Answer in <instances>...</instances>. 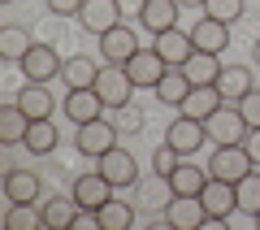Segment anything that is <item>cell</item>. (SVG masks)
Returning <instances> with one entry per match:
<instances>
[{"label":"cell","instance_id":"obj_1","mask_svg":"<svg viewBox=\"0 0 260 230\" xmlns=\"http://www.w3.org/2000/svg\"><path fill=\"white\" fill-rule=\"evenodd\" d=\"M251 169H256V161H251V152L243 143H217L213 157H208V174L225 178V183H239V178L251 174Z\"/></svg>","mask_w":260,"mask_h":230},{"label":"cell","instance_id":"obj_2","mask_svg":"<svg viewBox=\"0 0 260 230\" xmlns=\"http://www.w3.org/2000/svg\"><path fill=\"white\" fill-rule=\"evenodd\" d=\"M95 92H100V100L109 104V109H130V96L139 92V87L130 83L126 65H100V74H95Z\"/></svg>","mask_w":260,"mask_h":230},{"label":"cell","instance_id":"obj_3","mask_svg":"<svg viewBox=\"0 0 260 230\" xmlns=\"http://www.w3.org/2000/svg\"><path fill=\"white\" fill-rule=\"evenodd\" d=\"M18 65H22V74H26V83H52V78H61V70H65L61 52H56L52 44H35Z\"/></svg>","mask_w":260,"mask_h":230},{"label":"cell","instance_id":"obj_4","mask_svg":"<svg viewBox=\"0 0 260 230\" xmlns=\"http://www.w3.org/2000/svg\"><path fill=\"white\" fill-rule=\"evenodd\" d=\"M74 148L83 157H104L109 148H117V126L109 118H95V122H83L74 130Z\"/></svg>","mask_w":260,"mask_h":230},{"label":"cell","instance_id":"obj_5","mask_svg":"<svg viewBox=\"0 0 260 230\" xmlns=\"http://www.w3.org/2000/svg\"><path fill=\"white\" fill-rule=\"evenodd\" d=\"M200 200H204V209H208V221H230L234 213H239V191H234V183H225V178L208 174Z\"/></svg>","mask_w":260,"mask_h":230},{"label":"cell","instance_id":"obj_6","mask_svg":"<svg viewBox=\"0 0 260 230\" xmlns=\"http://www.w3.org/2000/svg\"><path fill=\"white\" fill-rule=\"evenodd\" d=\"M204 126H208V139H213V143H243V139H247V130H251L247 122H243L239 104H230V100H225L221 109L204 122Z\"/></svg>","mask_w":260,"mask_h":230},{"label":"cell","instance_id":"obj_7","mask_svg":"<svg viewBox=\"0 0 260 230\" xmlns=\"http://www.w3.org/2000/svg\"><path fill=\"white\" fill-rule=\"evenodd\" d=\"M95 169H100L104 178H109L113 187H135L139 183V161L130 157L126 148H109V152H104V157H95Z\"/></svg>","mask_w":260,"mask_h":230},{"label":"cell","instance_id":"obj_8","mask_svg":"<svg viewBox=\"0 0 260 230\" xmlns=\"http://www.w3.org/2000/svg\"><path fill=\"white\" fill-rule=\"evenodd\" d=\"M165 226L174 230H200L208 226V209L200 195H174V200L165 204Z\"/></svg>","mask_w":260,"mask_h":230},{"label":"cell","instance_id":"obj_9","mask_svg":"<svg viewBox=\"0 0 260 230\" xmlns=\"http://www.w3.org/2000/svg\"><path fill=\"white\" fill-rule=\"evenodd\" d=\"M113 191H117V187H113L109 178L100 174V169H91V174H78L74 187H70V195L78 200V209H87V213H95L104 200H113Z\"/></svg>","mask_w":260,"mask_h":230},{"label":"cell","instance_id":"obj_10","mask_svg":"<svg viewBox=\"0 0 260 230\" xmlns=\"http://www.w3.org/2000/svg\"><path fill=\"white\" fill-rule=\"evenodd\" d=\"M135 52H139V35H135L126 22H117L113 31H104V35H100V56L109 65H126Z\"/></svg>","mask_w":260,"mask_h":230},{"label":"cell","instance_id":"obj_11","mask_svg":"<svg viewBox=\"0 0 260 230\" xmlns=\"http://www.w3.org/2000/svg\"><path fill=\"white\" fill-rule=\"evenodd\" d=\"M65 118L74 122V126H83V122H95V118H104V109H109V104L100 100V92H95V87H74V92L65 96Z\"/></svg>","mask_w":260,"mask_h":230},{"label":"cell","instance_id":"obj_12","mask_svg":"<svg viewBox=\"0 0 260 230\" xmlns=\"http://www.w3.org/2000/svg\"><path fill=\"white\" fill-rule=\"evenodd\" d=\"M204 139H208V126H204V122H195V118H186V113H178L174 126L165 130V143H174L182 157L200 152V148H204Z\"/></svg>","mask_w":260,"mask_h":230},{"label":"cell","instance_id":"obj_13","mask_svg":"<svg viewBox=\"0 0 260 230\" xmlns=\"http://www.w3.org/2000/svg\"><path fill=\"white\" fill-rule=\"evenodd\" d=\"M165 70H169V65H165V56H160L156 48H139V52L126 61V74H130V83H135V87H156Z\"/></svg>","mask_w":260,"mask_h":230},{"label":"cell","instance_id":"obj_14","mask_svg":"<svg viewBox=\"0 0 260 230\" xmlns=\"http://www.w3.org/2000/svg\"><path fill=\"white\" fill-rule=\"evenodd\" d=\"M78 22H83L87 31H91L95 39L104 35V31H113L121 22V5L117 0H83V9H78Z\"/></svg>","mask_w":260,"mask_h":230},{"label":"cell","instance_id":"obj_15","mask_svg":"<svg viewBox=\"0 0 260 230\" xmlns=\"http://www.w3.org/2000/svg\"><path fill=\"white\" fill-rule=\"evenodd\" d=\"M178 13H182L178 0H139V26L152 31V35L174 31V26H178Z\"/></svg>","mask_w":260,"mask_h":230},{"label":"cell","instance_id":"obj_16","mask_svg":"<svg viewBox=\"0 0 260 230\" xmlns=\"http://www.w3.org/2000/svg\"><path fill=\"white\" fill-rule=\"evenodd\" d=\"M221 104L225 100H221V92H217V83H208V87H191L186 100L178 104V113H186V118H195V122H208Z\"/></svg>","mask_w":260,"mask_h":230},{"label":"cell","instance_id":"obj_17","mask_svg":"<svg viewBox=\"0 0 260 230\" xmlns=\"http://www.w3.org/2000/svg\"><path fill=\"white\" fill-rule=\"evenodd\" d=\"M152 48H156V52L165 56V65H186V56L195 52V39H191V31L174 26V31H160Z\"/></svg>","mask_w":260,"mask_h":230},{"label":"cell","instance_id":"obj_18","mask_svg":"<svg viewBox=\"0 0 260 230\" xmlns=\"http://www.w3.org/2000/svg\"><path fill=\"white\" fill-rule=\"evenodd\" d=\"M191 39H195L200 52H217V56H221L225 48H230V22L204 18V22H195V26H191Z\"/></svg>","mask_w":260,"mask_h":230},{"label":"cell","instance_id":"obj_19","mask_svg":"<svg viewBox=\"0 0 260 230\" xmlns=\"http://www.w3.org/2000/svg\"><path fill=\"white\" fill-rule=\"evenodd\" d=\"M251 87H256V83H251V70H247V65H221V74H217V92H221V100L239 104Z\"/></svg>","mask_w":260,"mask_h":230},{"label":"cell","instance_id":"obj_20","mask_svg":"<svg viewBox=\"0 0 260 230\" xmlns=\"http://www.w3.org/2000/svg\"><path fill=\"white\" fill-rule=\"evenodd\" d=\"M191 87H195V83L186 78V70H182V65H169V70L160 74V83L152 87V92H156V100H160V104H182Z\"/></svg>","mask_w":260,"mask_h":230},{"label":"cell","instance_id":"obj_21","mask_svg":"<svg viewBox=\"0 0 260 230\" xmlns=\"http://www.w3.org/2000/svg\"><path fill=\"white\" fill-rule=\"evenodd\" d=\"M78 217H83V209H78L74 195H52V200L44 204V226H52V230L78 226Z\"/></svg>","mask_w":260,"mask_h":230},{"label":"cell","instance_id":"obj_22","mask_svg":"<svg viewBox=\"0 0 260 230\" xmlns=\"http://www.w3.org/2000/svg\"><path fill=\"white\" fill-rule=\"evenodd\" d=\"M95 226H100V230H130V226H135V204L117 200V195L104 200L100 209H95Z\"/></svg>","mask_w":260,"mask_h":230},{"label":"cell","instance_id":"obj_23","mask_svg":"<svg viewBox=\"0 0 260 230\" xmlns=\"http://www.w3.org/2000/svg\"><path fill=\"white\" fill-rule=\"evenodd\" d=\"M5 195H9V204H35L39 174L35 169H9V174H5Z\"/></svg>","mask_w":260,"mask_h":230},{"label":"cell","instance_id":"obj_24","mask_svg":"<svg viewBox=\"0 0 260 230\" xmlns=\"http://www.w3.org/2000/svg\"><path fill=\"white\" fill-rule=\"evenodd\" d=\"M26 130H30V118H26V109H22L18 100L13 104H0V143H22L26 139Z\"/></svg>","mask_w":260,"mask_h":230},{"label":"cell","instance_id":"obj_25","mask_svg":"<svg viewBox=\"0 0 260 230\" xmlns=\"http://www.w3.org/2000/svg\"><path fill=\"white\" fill-rule=\"evenodd\" d=\"M18 104L26 109V118L35 122V118H52V109H56V100H52V92H48V83H26L18 92Z\"/></svg>","mask_w":260,"mask_h":230},{"label":"cell","instance_id":"obj_26","mask_svg":"<svg viewBox=\"0 0 260 230\" xmlns=\"http://www.w3.org/2000/svg\"><path fill=\"white\" fill-rule=\"evenodd\" d=\"M56 126H52V118H35L30 122V130H26V139H22V148H26L30 157H48V152H52L56 148Z\"/></svg>","mask_w":260,"mask_h":230},{"label":"cell","instance_id":"obj_27","mask_svg":"<svg viewBox=\"0 0 260 230\" xmlns=\"http://www.w3.org/2000/svg\"><path fill=\"white\" fill-rule=\"evenodd\" d=\"M208 183V169L195 165V161H182V165L169 174V187H174V195H200Z\"/></svg>","mask_w":260,"mask_h":230},{"label":"cell","instance_id":"obj_28","mask_svg":"<svg viewBox=\"0 0 260 230\" xmlns=\"http://www.w3.org/2000/svg\"><path fill=\"white\" fill-rule=\"evenodd\" d=\"M186 78H191L195 87H208V83H217V74H221V61H217V52H200L195 48L191 56H186Z\"/></svg>","mask_w":260,"mask_h":230},{"label":"cell","instance_id":"obj_29","mask_svg":"<svg viewBox=\"0 0 260 230\" xmlns=\"http://www.w3.org/2000/svg\"><path fill=\"white\" fill-rule=\"evenodd\" d=\"M95 74H100V61H91V56H70L61 70L65 87L74 92V87H95Z\"/></svg>","mask_w":260,"mask_h":230},{"label":"cell","instance_id":"obj_30","mask_svg":"<svg viewBox=\"0 0 260 230\" xmlns=\"http://www.w3.org/2000/svg\"><path fill=\"white\" fill-rule=\"evenodd\" d=\"M30 48H35V39L26 35V26H5L0 31V56L5 61H22Z\"/></svg>","mask_w":260,"mask_h":230},{"label":"cell","instance_id":"obj_31","mask_svg":"<svg viewBox=\"0 0 260 230\" xmlns=\"http://www.w3.org/2000/svg\"><path fill=\"white\" fill-rule=\"evenodd\" d=\"M234 191H239V213H243V217H256V213H260V174H256V169L243 174L239 183H234Z\"/></svg>","mask_w":260,"mask_h":230},{"label":"cell","instance_id":"obj_32","mask_svg":"<svg viewBox=\"0 0 260 230\" xmlns=\"http://www.w3.org/2000/svg\"><path fill=\"white\" fill-rule=\"evenodd\" d=\"M169 200H174V187H169V178H160V174H152V183L139 187V204L143 209H165Z\"/></svg>","mask_w":260,"mask_h":230},{"label":"cell","instance_id":"obj_33","mask_svg":"<svg viewBox=\"0 0 260 230\" xmlns=\"http://www.w3.org/2000/svg\"><path fill=\"white\" fill-rule=\"evenodd\" d=\"M9 230H35L44 226V209H35V204H9Z\"/></svg>","mask_w":260,"mask_h":230},{"label":"cell","instance_id":"obj_34","mask_svg":"<svg viewBox=\"0 0 260 230\" xmlns=\"http://www.w3.org/2000/svg\"><path fill=\"white\" fill-rule=\"evenodd\" d=\"M243 0H204V18H217V22H239L243 18Z\"/></svg>","mask_w":260,"mask_h":230},{"label":"cell","instance_id":"obj_35","mask_svg":"<svg viewBox=\"0 0 260 230\" xmlns=\"http://www.w3.org/2000/svg\"><path fill=\"white\" fill-rule=\"evenodd\" d=\"M182 165V152H178L174 143H160L156 152H152V174H160V178H169L174 169Z\"/></svg>","mask_w":260,"mask_h":230},{"label":"cell","instance_id":"obj_36","mask_svg":"<svg viewBox=\"0 0 260 230\" xmlns=\"http://www.w3.org/2000/svg\"><path fill=\"white\" fill-rule=\"evenodd\" d=\"M239 113H243L247 126H260V87H251V92L239 100Z\"/></svg>","mask_w":260,"mask_h":230},{"label":"cell","instance_id":"obj_37","mask_svg":"<svg viewBox=\"0 0 260 230\" xmlns=\"http://www.w3.org/2000/svg\"><path fill=\"white\" fill-rule=\"evenodd\" d=\"M48 9H52L56 18H78V9H83V0H48Z\"/></svg>","mask_w":260,"mask_h":230},{"label":"cell","instance_id":"obj_38","mask_svg":"<svg viewBox=\"0 0 260 230\" xmlns=\"http://www.w3.org/2000/svg\"><path fill=\"white\" fill-rule=\"evenodd\" d=\"M243 148H247V152H251V161L260 165V126H251V130H247V139H243Z\"/></svg>","mask_w":260,"mask_h":230},{"label":"cell","instance_id":"obj_39","mask_svg":"<svg viewBox=\"0 0 260 230\" xmlns=\"http://www.w3.org/2000/svg\"><path fill=\"white\" fill-rule=\"evenodd\" d=\"M182 9H204V0H178Z\"/></svg>","mask_w":260,"mask_h":230},{"label":"cell","instance_id":"obj_40","mask_svg":"<svg viewBox=\"0 0 260 230\" xmlns=\"http://www.w3.org/2000/svg\"><path fill=\"white\" fill-rule=\"evenodd\" d=\"M251 56H256V65H260V39H256V48H251Z\"/></svg>","mask_w":260,"mask_h":230},{"label":"cell","instance_id":"obj_41","mask_svg":"<svg viewBox=\"0 0 260 230\" xmlns=\"http://www.w3.org/2000/svg\"><path fill=\"white\" fill-rule=\"evenodd\" d=\"M251 221H256V226H260V213H256V217H251Z\"/></svg>","mask_w":260,"mask_h":230},{"label":"cell","instance_id":"obj_42","mask_svg":"<svg viewBox=\"0 0 260 230\" xmlns=\"http://www.w3.org/2000/svg\"><path fill=\"white\" fill-rule=\"evenodd\" d=\"M0 5H9V0H0Z\"/></svg>","mask_w":260,"mask_h":230}]
</instances>
